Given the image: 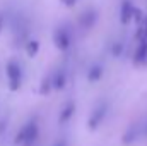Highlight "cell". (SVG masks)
Returning a JSON list of instances; mask_svg holds the SVG:
<instances>
[{"mask_svg":"<svg viewBox=\"0 0 147 146\" xmlns=\"http://www.w3.org/2000/svg\"><path fill=\"white\" fill-rule=\"evenodd\" d=\"M39 136V127H38L36 120H29L26 126H22L19 129V132L16 134V145H24V146H31Z\"/></svg>","mask_w":147,"mask_h":146,"instance_id":"obj_1","label":"cell"},{"mask_svg":"<svg viewBox=\"0 0 147 146\" xmlns=\"http://www.w3.org/2000/svg\"><path fill=\"white\" fill-rule=\"evenodd\" d=\"M5 74L9 79V89L10 91H17L22 84V69L19 65L17 60H9L5 65Z\"/></svg>","mask_w":147,"mask_h":146,"instance_id":"obj_2","label":"cell"},{"mask_svg":"<svg viewBox=\"0 0 147 146\" xmlns=\"http://www.w3.org/2000/svg\"><path fill=\"white\" fill-rule=\"evenodd\" d=\"M53 41H55V46H57L58 50H62V52L69 50V48H70V41H72L69 29L63 28V26L57 28L55 33H53Z\"/></svg>","mask_w":147,"mask_h":146,"instance_id":"obj_3","label":"cell"},{"mask_svg":"<svg viewBox=\"0 0 147 146\" xmlns=\"http://www.w3.org/2000/svg\"><path fill=\"white\" fill-rule=\"evenodd\" d=\"M106 112H108V105L101 102V103H99L96 108L92 110V113H91V117H89V120H87V127H89L91 131L98 129V127H99V124L105 120V117H106Z\"/></svg>","mask_w":147,"mask_h":146,"instance_id":"obj_4","label":"cell"},{"mask_svg":"<svg viewBox=\"0 0 147 146\" xmlns=\"http://www.w3.org/2000/svg\"><path fill=\"white\" fill-rule=\"evenodd\" d=\"M96 21H98V10H96V9H87V10H84V12L80 14V17H79V26H80L82 29H91V28L96 24Z\"/></svg>","mask_w":147,"mask_h":146,"instance_id":"obj_5","label":"cell"},{"mask_svg":"<svg viewBox=\"0 0 147 146\" xmlns=\"http://www.w3.org/2000/svg\"><path fill=\"white\" fill-rule=\"evenodd\" d=\"M147 64V38L144 40H139V45L135 48V53H134V65H146Z\"/></svg>","mask_w":147,"mask_h":146,"instance_id":"obj_6","label":"cell"},{"mask_svg":"<svg viewBox=\"0 0 147 146\" xmlns=\"http://www.w3.org/2000/svg\"><path fill=\"white\" fill-rule=\"evenodd\" d=\"M132 16H134V3L130 0H121V5H120V23L121 24L130 23Z\"/></svg>","mask_w":147,"mask_h":146,"instance_id":"obj_7","label":"cell"},{"mask_svg":"<svg viewBox=\"0 0 147 146\" xmlns=\"http://www.w3.org/2000/svg\"><path fill=\"white\" fill-rule=\"evenodd\" d=\"M74 112H75V103H74L72 100H69L65 105H63V108L60 112V117H58V122L60 124H67L70 119H72Z\"/></svg>","mask_w":147,"mask_h":146,"instance_id":"obj_8","label":"cell"},{"mask_svg":"<svg viewBox=\"0 0 147 146\" xmlns=\"http://www.w3.org/2000/svg\"><path fill=\"white\" fill-rule=\"evenodd\" d=\"M51 84H53V89H63L65 84H67V74L63 71H57V72L51 74Z\"/></svg>","mask_w":147,"mask_h":146,"instance_id":"obj_9","label":"cell"},{"mask_svg":"<svg viewBox=\"0 0 147 146\" xmlns=\"http://www.w3.org/2000/svg\"><path fill=\"white\" fill-rule=\"evenodd\" d=\"M101 76H103V67H101L99 64H92L91 69H89V72H87V79H89V83H96V81H99Z\"/></svg>","mask_w":147,"mask_h":146,"instance_id":"obj_10","label":"cell"},{"mask_svg":"<svg viewBox=\"0 0 147 146\" xmlns=\"http://www.w3.org/2000/svg\"><path fill=\"white\" fill-rule=\"evenodd\" d=\"M38 52H39V41L38 40H29L26 43V53L29 57H36Z\"/></svg>","mask_w":147,"mask_h":146,"instance_id":"obj_11","label":"cell"},{"mask_svg":"<svg viewBox=\"0 0 147 146\" xmlns=\"http://www.w3.org/2000/svg\"><path fill=\"white\" fill-rule=\"evenodd\" d=\"M51 89H53V84H51V74H50V76H46V77L43 79V83H41V86H39V93H41V95H48Z\"/></svg>","mask_w":147,"mask_h":146,"instance_id":"obj_12","label":"cell"},{"mask_svg":"<svg viewBox=\"0 0 147 146\" xmlns=\"http://www.w3.org/2000/svg\"><path fill=\"white\" fill-rule=\"evenodd\" d=\"M135 38H137V40L147 38V24L146 23H142V24L139 26V29H137V33H135Z\"/></svg>","mask_w":147,"mask_h":146,"instance_id":"obj_13","label":"cell"},{"mask_svg":"<svg viewBox=\"0 0 147 146\" xmlns=\"http://www.w3.org/2000/svg\"><path fill=\"white\" fill-rule=\"evenodd\" d=\"M135 136H137V132H135V129H134V127H130V129H128V132H127V134L123 136V143H125V145H128V143H132V141L135 139Z\"/></svg>","mask_w":147,"mask_h":146,"instance_id":"obj_14","label":"cell"},{"mask_svg":"<svg viewBox=\"0 0 147 146\" xmlns=\"http://www.w3.org/2000/svg\"><path fill=\"white\" fill-rule=\"evenodd\" d=\"M121 52H123V45H121V43H115V45H113V55H115V57H120Z\"/></svg>","mask_w":147,"mask_h":146,"instance_id":"obj_15","label":"cell"},{"mask_svg":"<svg viewBox=\"0 0 147 146\" xmlns=\"http://www.w3.org/2000/svg\"><path fill=\"white\" fill-rule=\"evenodd\" d=\"M132 19H135V21H142V12H140V9H137V7H134V16H132Z\"/></svg>","mask_w":147,"mask_h":146,"instance_id":"obj_16","label":"cell"},{"mask_svg":"<svg viewBox=\"0 0 147 146\" xmlns=\"http://www.w3.org/2000/svg\"><path fill=\"white\" fill-rule=\"evenodd\" d=\"M60 2H62L65 7H74V5L77 3V0H60Z\"/></svg>","mask_w":147,"mask_h":146,"instance_id":"obj_17","label":"cell"},{"mask_svg":"<svg viewBox=\"0 0 147 146\" xmlns=\"http://www.w3.org/2000/svg\"><path fill=\"white\" fill-rule=\"evenodd\" d=\"M2 29H3V16H0V33H2Z\"/></svg>","mask_w":147,"mask_h":146,"instance_id":"obj_18","label":"cell"},{"mask_svg":"<svg viewBox=\"0 0 147 146\" xmlns=\"http://www.w3.org/2000/svg\"><path fill=\"white\" fill-rule=\"evenodd\" d=\"M3 129H5V122H0V134L3 132Z\"/></svg>","mask_w":147,"mask_h":146,"instance_id":"obj_19","label":"cell"},{"mask_svg":"<svg viewBox=\"0 0 147 146\" xmlns=\"http://www.w3.org/2000/svg\"><path fill=\"white\" fill-rule=\"evenodd\" d=\"M53 146H67V145H65V141H58V143H55Z\"/></svg>","mask_w":147,"mask_h":146,"instance_id":"obj_20","label":"cell"},{"mask_svg":"<svg viewBox=\"0 0 147 146\" xmlns=\"http://www.w3.org/2000/svg\"><path fill=\"white\" fill-rule=\"evenodd\" d=\"M146 24H147V19H146Z\"/></svg>","mask_w":147,"mask_h":146,"instance_id":"obj_21","label":"cell"}]
</instances>
